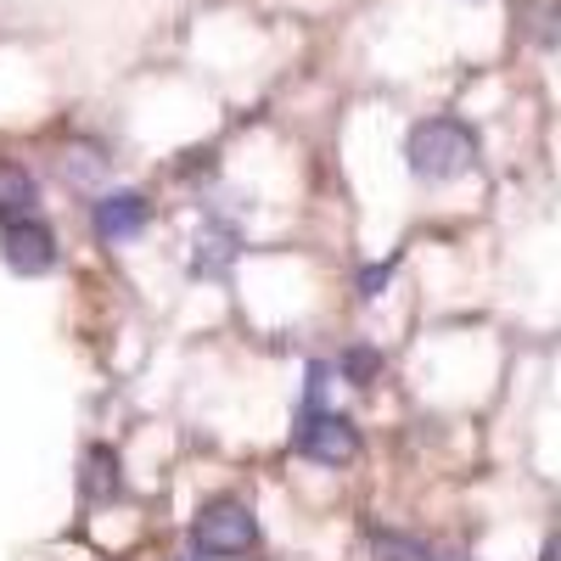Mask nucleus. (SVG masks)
<instances>
[{
    "label": "nucleus",
    "mask_w": 561,
    "mask_h": 561,
    "mask_svg": "<svg viewBox=\"0 0 561 561\" xmlns=\"http://www.w3.org/2000/svg\"><path fill=\"white\" fill-rule=\"evenodd\" d=\"M545 561H561V539H550V545H545Z\"/></svg>",
    "instance_id": "nucleus-12"
},
{
    "label": "nucleus",
    "mask_w": 561,
    "mask_h": 561,
    "mask_svg": "<svg viewBox=\"0 0 561 561\" xmlns=\"http://www.w3.org/2000/svg\"><path fill=\"white\" fill-rule=\"evenodd\" d=\"M337 370H348V377H354V388H365L370 377H377V354H365V348H348Z\"/></svg>",
    "instance_id": "nucleus-10"
},
{
    "label": "nucleus",
    "mask_w": 561,
    "mask_h": 561,
    "mask_svg": "<svg viewBox=\"0 0 561 561\" xmlns=\"http://www.w3.org/2000/svg\"><path fill=\"white\" fill-rule=\"evenodd\" d=\"M404 158H410L415 180L444 185V180H460L466 169L478 163V135H472V124H460V118H427V124L410 129Z\"/></svg>",
    "instance_id": "nucleus-1"
},
{
    "label": "nucleus",
    "mask_w": 561,
    "mask_h": 561,
    "mask_svg": "<svg viewBox=\"0 0 561 561\" xmlns=\"http://www.w3.org/2000/svg\"><path fill=\"white\" fill-rule=\"evenodd\" d=\"M192 545L197 556L208 561H225V556H248L259 545V517L242 505V500H208L192 523Z\"/></svg>",
    "instance_id": "nucleus-2"
},
{
    "label": "nucleus",
    "mask_w": 561,
    "mask_h": 561,
    "mask_svg": "<svg viewBox=\"0 0 561 561\" xmlns=\"http://www.w3.org/2000/svg\"><path fill=\"white\" fill-rule=\"evenodd\" d=\"M377 561H433V545L404 534H377Z\"/></svg>",
    "instance_id": "nucleus-9"
},
{
    "label": "nucleus",
    "mask_w": 561,
    "mask_h": 561,
    "mask_svg": "<svg viewBox=\"0 0 561 561\" xmlns=\"http://www.w3.org/2000/svg\"><path fill=\"white\" fill-rule=\"evenodd\" d=\"M0 253H7V264H12L18 275H45V270L57 264V237L28 214V219L0 225Z\"/></svg>",
    "instance_id": "nucleus-4"
},
{
    "label": "nucleus",
    "mask_w": 561,
    "mask_h": 561,
    "mask_svg": "<svg viewBox=\"0 0 561 561\" xmlns=\"http://www.w3.org/2000/svg\"><path fill=\"white\" fill-rule=\"evenodd\" d=\"M147 197L140 192H107L102 203H96V237L102 242H129V237H140L147 230Z\"/></svg>",
    "instance_id": "nucleus-5"
},
{
    "label": "nucleus",
    "mask_w": 561,
    "mask_h": 561,
    "mask_svg": "<svg viewBox=\"0 0 561 561\" xmlns=\"http://www.w3.org/2000/svg\"><path fill=\"white\" fill-rule=\"evenodd\" d=\"M39 203V180L12 163V158H0V225H12V219H28Z\"/></svg>",
    "instance_id": "nucleus-6"
},
{
    "label": "nucleus",
    "mask_w": 561,
    "mask_h": 561,
    "mask_svg": "<svg viewBox=\"0 0 561 561\" xmlns=\"http://www.w3.org/2000/svg\"><path fill=\"white\" fill-rule=\"evenodd\" d=\"M388 275H393V264H370V270L359 275V298H382V287H388Z\"/></svg>",
    "instance_id": "nucleus-11"
},
{
    "label": "nucleus",
    "mask_w": 561,
    "mask_h": 561,
    "mask_svg": "<svg viewBox=\"0 0 561 561\" xmlns=\"http://www.w3.org/2000/svg\"><path fill=\"white\" fill-rule=\"evenodd\" d=\"M185 561H192V556H185Z\"/></svg>",
    "instance_id": "nucleus-13"
},
{
    "label": "nucleus",
    "mask_w": 561,
    "mask_h": 561,
    "mask_svg": "<svg viewBox=\"0 0 561 561\" xmlns=\"http://www.w3.org/2000/svg\"><path fill=\"white\" fill-rule=\"evenodd\" d=\"M230 259H237V230H230V225H203L192 270H197V275H225Z\"/></svg>",
    "instance_id": "nucleus-7"
},
{
    "label": "nucleus",
    "mask_w": 561,
    "mask_h": 561,
    "mask_svg": "<svg viewBox=\"0 0 561 561\" xmlns=\"http://www.w3.org/2000/svg\"><path fill=\"white\" fill-rule=\"evenodd\" d=\"M293 449L314 466H348L359 455V433H354V421L337 415V410H320L309 404L298 415V427H293Z\"/></svg>",
    "instance_id": "nucleus-3"
},
{
    "label": "nucleus",
    "mask_w": 561,
    "mask_h": 561,
    "mask_svg": "<svg viewBox=\"0 0 561 561\" xmlns=\"http://www.w3.org/2000/svg\"><path fill=\"white\" fill-rule=\"evenodd\" d=\"M84 489L96 494V500H113V494H124V478H118V455H113V449H90V455H84Z\"/></svg>",
    "instance_id": "nucleus-8"
}]
</instances>
